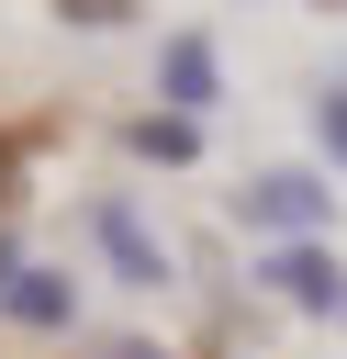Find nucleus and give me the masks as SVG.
Returning <instances> with one entry per match:
<instances>
[{
	"mask_svg": "<svg viewBox=\"0 0 347 359\" xmlns=\"http://www.w3.org/2000/svg\"><path fill=\"white\" fill-rule=\"evenodd\" d=\"M56 22H78V34H112V22H123V0H56Z\"/></svg>",
	"mask_w": 347,
	"mask_h": 359,
	"instance_id": "8",
	"label": "nucleus"
},
{
	"mask_svg": "<svg viewBox=\"0 0 347 359\" xmlns=\"http://www.w3.org/2000/svg\"><path fill=\"white\" fill-rule=\"evenodd\" d=\"M257 280H269L291 314H336V303H347V269H336L325 236H302V247H257Z\"/></svg>",
	"mask_w": 347,
	"mask_h": 359,
	"instance_id": "3",
	"label": "nucleus"
},
{
	"mask_svg": "<svg viewBox=\"0 0 347 359\" xmlns=\"http://www.w3.org/2000/svg\"><path fill=\"white\" fill-rule=\"evenodd\" d=\"M123 146H134V157H157V168H190V157H201V123H179V112H134V123H123Z\"/></svg>",
	"mask_w": 347,
	"mask_h": 359,
	"instance_id": "6",
	"label": "nucleus"
},
{
	"mask_svg": "<svg viewBox=\"0 0 347 359\" xmlns=\"http://www.w3.org/2000/svg\"><path fill=\"white\" fill-rule=\"evenodd\" d=\"M235 224H246V236H269V247H302V236H325V224H336V191H325L313 168H257V180L235 191Z\"/></svg>",
	"mask_w": 347,
	"mask_h": 359,
	"instance_id": "1",
	"label": "nucleus"
},
{
	"mask_svg": "<svg viewBox=\"0 0 347 359\" xmlns=\"http://www.w3.org/2000/svg\"><path fill=\"white\" fill-rule=\"evenodd\" d=\"M90 236H101V258H112V280H123V292H168V280H179L134 202H90Z\"/></svg>",
	"mask_w": 347,
	"mask_h": 359,
	"instance_id": "4",
	"label": "nucleus"
},
{
	"mask_svg": "<svg viewBox=\"0 0 347 359\" xmlns=\"http://www.w3.org/2000/svg\"><path fill=\"white\" fill-rule=\"evenodd\" d=\"M313 146H325V168H347V79L313 90Z\"/></svg>",
	"mask_w": 347,
	"mask_h": 359,
	"instance_id": "7",
	"label": "nucleus"
},
{
	"mask_svg": "<svg viewBox=\"0 0 347 359\" xmlns=\"http://www.w3.org/2000/svg\"><path fill=\"white\" fill-rule=\"evenodd\" d=\"M213 101H224V56H213V34H157V112L213 123Z\"/></svg>",
	"mask_w": 347,
	"mask_h": 359,
	"instance_id": "2",
	"label": "nucleus"
},
{
	"mask_svg": "<svg viewBox=\"0 0 347 359\" xmlns=\"http://www.w3.org/2000/svg\"><path fill=\"white\" fill-rule=\"evenodd\" d=\"M90 359H168V348H146V337H101Z\"/></svg>",
	"mask_w": 347,
	"mask_h": 359,
	"instance_id": "9",
	"label": "nucleus"
},
{
	"mask_svg": "<svg viewBox=\"0 0 347 359\" xmlns=\"http://www.w3.org/2000/svg\"><path fill=\"white\" fill-rule=\"evenodd\" d=\"M0 314H11L22 337H78V280H67L56 258H22L11 292H0Z\"/></svg>",
	"mask_w": 347,
	"mask_h": 359,
	"instance_id": "5",
	"label": "nucleus"
},
{
	"mask_svg": "<svg viewBox=\"0 0 347 359\" xmlns=\"http://www.w3.org/2000/svg\"><path fill=\"white\" fill-rule=\"evenodd\" d=\"M11 269H22V236H11V224H0V292H11Z\"/></svg>",
	"mask_w": 347,
	"mask_h": 359,
	"instance_id": "10",
	"label": "nucleus"
},
{
	"mask_svg": "<svg viewBox=\"0 0 347 359\" xmlns=\"http://www.w3.org/2000/svg\"><path fill=\"white\" fill-rule=\"evenodd\" d=\"M313 11H336V0H313Z\"/></svg>",
	"mask_w": 347,
	"mask_h": 359,
	"instance_id": "11",
	"label": "nucleus"
}]
</instances>
